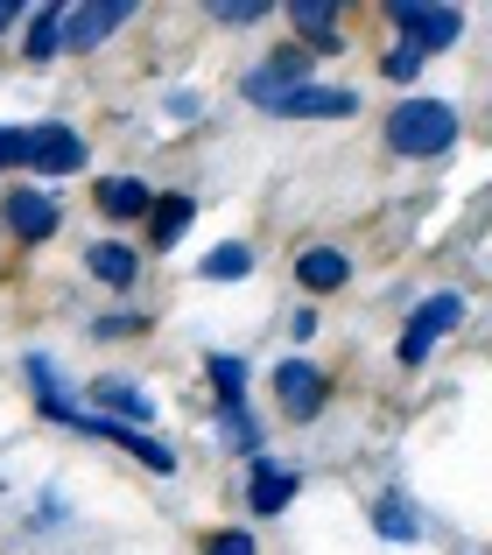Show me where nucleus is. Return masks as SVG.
<instances>
[{
	"instance_id": "f257e3e1",
	"label": "nucleus",
	"mask_w": 492,
	"mask_h": 555,
	"mask_svg": "<svg viewBox=\"0 0 492 555\" xmlns=\"http://www.w3.org/2000/svg\"><path fill=\"white\" fill-rule=\"evenodd\" d=\"M387 149L401 155V163H437V155L457 149V106L451 99H401L394 113H387Z\"/></svg>"
},
{
	"instance_id": "f03ea898",
	"label": "nucleus",
	"mask_w": 492,
	"mask_h": 555,
	"mask_svg": "<svg viewBox=\"0 0 492 555\" xmlns=\"http://www.w3.org/2000/svg\"><path fill=\"white\" fill-rule=\"evenodd\" d=\"M457 324H465V296H457V288H437L429 302H415V317H409V331H401L394 359H401V366H423V359L437 352Z\"/></svg>"
},
{
	"instance_id": "7ed1b4c3",
	"label": "nucleus",
	"mask_w": 492,
	"mask_h": 555,
	"mask_svg": "<svg viewBox=\"0 0 492 555\" xmlns=\"http://www.w3.org/2000/svg\"><path fill=\"white\" fill-rule=\"evenodd\" d=\"M387 22H394L401 36H409V50H423V56L451 50V42L465 36V8H451V0H437V8H423V0H394Z\"/></svg>"
},
{
	"instance_id": "20e7f679",
	"label": "nucleus",
	"mask_w": 492,
	"mask_h": 555,
	"mask_svg": "<svg viewBox=\"0 0 492 555\" xmlns=\"http://www.w3.org/2000/svg\"><path fill=\"white\" fill-rule=\"evenodd\" d=\"M22 163L36 169V177H70V169L85 163V141H78V127H64V120L22 127Z\"/></svg>"
},
{
	"instance_id": "39448f33",
	"label": "nucleus",
	"mask_w": 492,
	"mask_h": 555,
	"mask_svg": "<svg viewBox=\"0 0 492 555\" xmlns=\"http://www.w3.org/2000/svg\"><path fill=\"white\" fill-rule=\"evenodd\" d=\"M274 401H282L288 422H316V408L331 401V387L310 359H282V366H274Z\"/></svg>"
},
{
	"instance_id": "423d86ee",
	"label": "nucleus",
	"mask_w": 492,
	"mask_h": 555,
	"mask_svg": "<svg viewBox=\"0 0 492 555\" xmlns=\"http://www.w3.org/2000/svg\"><path fill=\"white\" fill-rule=\"evenodd\" d=\"M296 85H310V42H302V50H282V56H268V64H260L254 78H246V99L274 113L288 92H296Z\"/></svg>"
},
{
	"instance_id": "0eeeda50",
	"label": "nucleus",
	"mask_w": 492,
	"mask_h": 555,
	"mask_svg": "<svg viewBox=\"0 0 492 555\" xmlns=\"http://www.w3.org/2000/svg\"><path fill=\"white\" fill-rule=\"evenodd\" d=\"M134 22V0H99V8H64V50H99L113 28Z\"/></svg>"
},
{
	"instance_id": "6e6552de",
	"label": "nucleus",
	"mask_w": 492,
	"mask_h": 555,
	"mask_svg": "<svg viewBox=\"0 0 492 555\" xmlns=\"http://www.w3.org/2000/svg\"><path fill=\"white\" fill-rule=\"evenodd\" d=\"M302 492V478L288 472V464H274V457H254V472H246V506H254L260 520H274V514H288V500Z\"/></svg>"
},
{
	"instance_id": "1a4fd4ad",
	"label": "nucleus",
	"mask_w": 492,
	"mask_h": 555,
	"mask_svg": "<svg viewBox=\"0 0 492 555\" xmlns=\"http://www.w3.org/2000/svg\"><path fill=\"white\" fill-rule=\"evenodd\" d=\"M274 113H282V120H352L359 92H345V85H296Z\"/></svg>"
},
{
	"instance_id": "9d476101",
	"label": "nucleus",
	"mask_w": 492,
	"mask_h": 555,
	"mask_svg": "<svg viewBox=\"0 0 492 555\" xmlns=\"http://www.w3.org/2000/svg\"><path fill=\"white\" fill-rule=\"evenodd\" d=\"M0 211H8V225L22 232V240H50L56 225H64V204L50 197V190H8V204H0Z\"/></svg>"
},
{
	"instance_id": "9b49d317",
	"label": "nucleus",
	"mask_w": 492,
	"mask_h": 555,
	"mask_svg": "<svg viewBox=\"0 0 492 555\" xmlns=\"http://www.w3.org/2000/svg\"><path fill=\"white\" fill-rule=\"evenodd\" d=\"M92 415L127 422V429H148V422H155V401L141 387H127V379H92Z\"/></svg>"
},
{
	"instance_id": "f8f14e48",
	"label": "nucleus",
	"mask_w": 492,
	"mask_h": 555,
	"mask_svg": "<svg viewBox=\"0 0 492 555\" xmlns=\"http://www.w3.org/2000/svg\"><path fill=\"white\" fill-rule=\"evenodd\" d=\"M296 282L310 288V296H331V288L352 282V260H345L338 246H302L296 254Z\"/></svg>"
},
{
	"instance_id": "ddd939ff",
	"label": "nucleus",
	"mask_w": 492,
	"mask_h": 555,
	"mask_svg": "<svg viewBox=\"0 0 492 555\" xmlns=\"http://www.w3.org/2000/svg\"><path fill=\"white\" fill-rule=\"evenodd\" d=\"M373 534H387V542H423L429 520L415 514L409 492H380V500H373Z\"/></svg>"
},
{
	"instance_id": "4468645a",
	"label": "nucleus",
	"mask_w": 492,
	"mask_h": 555,
	"mask_svg": "<svg viewBox=\"0 0 492 555\" xmlns=\"http://www.w3.org/2000/svg\"><path fill=\"white\" fill-rule=\"evenodd\" d=\"M92 204H99L106 218H148L155 190L141 183V177H99V183H92Z\"/></svg>"
},
{
	"instance_id": "2eb2a0df",
	"label": "nucleus",
	"mask_w": 492,
	"mask_h": 555,
	"mask_svg": "<svg viewBox=\"0 0 492 555\" xmlns=\"http://www.w3.org/2000/svg\"><path fill=\"white\" fill-rule=\"evenodd\" d=\"M85 268H92V282H106V288H134L141 254H134V246H120V240H99L92 254H85Z\"/></svg>"
},
{
	"instance_id": "dca6fc26",
	"label": "nucleus",
	"mask_w": 492,
	"mask_h": 555,
	"mask_svg": "<svg viewBox=\"0 0 492 555\" xmlns=\"http://www.w3.org/2000/svg\"><path fill=\"white\" fill-rule=\"evenodd\" d=\"M288 22L310 36V50H345L338 42V0H288Z\"/></svg>"
},
{
	"instance_id": "f3484780",
	"label": "nucleus",
	"mask_w": 492,
	"mask_h": 555,
	"mask_svg": "<svg viewBox=\"0 0 492 555\" xmlns=\"http://www.w3.org/2000/svg\"><path fill=\"white\" fill-rule=\"evenodd\" d=\"M148 211H155V232H148V240L155 246H177L183 232H191V218H197V197H191V190H169V197L148 204Z\"/></svg>"
},
{
	"instance_id": "a211bd4d",
	"label": "nucleus",
	"mask_w": 492,
	"mask_h": 555,
	"mask_svg": "<svg viewBox=\"0 0 492 555\" xmlns=\"http://www.w3.org/2000/svg\"><path fill=\"white\" fill-rule=\"evenodd\" d=\"M56 50H64V8H42L36 22H28V42H22V56H28V64H50Z\"/></svg>"
},
{
	"instance_id": "6ab92c4d",
	"label": "nucleus",
	"mask_w": 492,
	"mask_h": 555,
	"mask_svg": "<svg viewBox=\"0 0 492 555\" xmlns=\"http://www.w3.org/2000/svg\"><path fill=\"white\" fill-rule=\"evenodd\" d=\"M246 268H254V254H246L239 240H225V246H211V254H205V268H197V274H205V282H246Z\"/></svg>"
},
{
	"instance_id": "aec40b11",
	"label": "nucleus",
	"mask_w": 492,
	"mask_h": 555,
	"mask_svg": "<svg viewBox=\"0 0 492 555\" xmlns=\"http://www.w3.org/2000/svg\"><path fill=\"white\" fill-rule=\"evenodd\" d=\"M205 373H211V387H219V401H225V408L246 401V359H233V352H211V359H205Z\"/></svg>"
},
{
	"instance_id": "412c9836",
	"label": "nucleus",
	"mask_w": 492,
	"mask_h": 555,
	"mask_svg": "<svg viewBox=\"0 0 492 555\" xmlns=\"http://www.w3.org/2000/svg\"><path fill=\"white\" fill-rule=\"evenodd\" d=\"M211 14H219L225 28H246V22H260V14H268V0H219Z\"/></svg>"
},
{
	"instance_id": "4be33fe9",
	"label": "nucleus",
	"mask_w": 492,
	"mask_h": 555,
	"mask_svg": "<svg viewBox=\"0 0 492 555\" xmlns=\"http://www.w3.org/2000/svg\"><path fill=\"white\" fill-rule=\"evenodd\" d=\"M205 555H254V534H246V528H219L205 542Z\"/></svg>"
},
{
	"instance_id": "5701e85b",
	"label": "nucleus",
	"mask_w": 492,
	"mask_h": 555,
	"mask_svg": "<svg viewBox=\"0 0 492 555\" xmlns=\"http://www.w3.org/2000/svg\"><path fill=\"white\" fill-rule=\"evenodd\" d=\"M415 70H423V50H409V42H401V50H387V78H401V85H409Z\"/></svg>"
},
{
	"instance_id": "b1692460",
	"label": "nucleus",
	"mask_w": 492,
	"mask_h": 555,
	"mask_svg": "<svg viewBox=\"0 0 492 555\" xmlns=\"http://www.w3.org/2000/svg\"><path fill=\"white\" fill-rule=\"evenodd\" d=\"M169 120H197V92H169Z\"/></svg>"
},
{
	"instance_id": "393cba45",
	"label": "nucleus",
	"mask_w": 492,
	"mask_h": 555,
	"mask_svg": "<svg viewBox=\"0 0 492 555\" xmlns=\"http://www.w3.org/2000/svg\"><path fill=\"white\" fill-rule=\"evenodd\" d=\"M0 163H22V127H0Z\"/></svg>"
},
{
	"instance_id": "a878e982",
	"label": "nucleus",
	"mask_w": 492,
	"mask_h": 555,
	"mask_svg": "<svg viewBox=\"0 0 492 555\" xmlns=\"http://www.w3.org/2000/svg\"><path fill=\"white\" fill-rule=\"evenodd\" d=\"M14 14H22V8H14V0H0V36H8V28H14Z\"/></svg>"
}]
</instances>
